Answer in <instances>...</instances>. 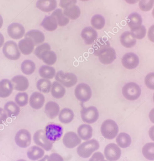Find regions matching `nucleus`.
<instances>
[{"label":"nucleus","mask_w":154,"mask_h":161,"mask_svg":"<svg viewBox=\"0 0 154 161\" xmlns=\"http://www.w3.org/2000/svg\"><path fill=\"white\" fill-rule=\"evenodd\" d=\"M99 147L100 144L98 141L95 139H92L79 145L77 147V154L81 158H88L93 152L97 151Z\"/></svg>","instance_id":"f257e3e1"},{"label":"nucleus","mask_w":154,"mask_h":161,"mask_svg":"<svg viewBox=\"0 0 154 161\" xmlns=\"http://www.w3.org/2000/svg\"><path fill=\"white\" fill-rule=\"evenodd\" d=\"M101 131L104 138L107 140H112L118 135L119 128L115 121L111 119H108L102 124Z\"/></svg>","instance_id":"f03ea898"},{"label":"nucleus","mask_w":154,"mask_h":161,"mask_svg":"<svg viewBox=\"0 0 154 161\" xmlns=\"http://www.w3.org/2000/svg\"><path fill=\"white\" fill-rule=\"evenodd\" d=\"M122 92L125 99L130 101H134L140 97L141 93V88L135 82H128L123 87Z\"/></svg>","instance_id":"7ed1b4c3"},{"label":"nucleus","mask_w":154,"mask_h":161,"mask_svg":"<svg viewBox=\"0 0 154 161\" xmlns=\"http://www.w3.org/2000/svg\"><path fill=\"white\" fill-rule=\"evenodd\" d=\"M3 53L5 57L11 60H18L21 57L18 45L13 41H8L5 43L3 48Z\"/></svg>","instance_id":"20e7f679"},{"label":"nucleus","mask_w":154,"mask_h":161,"mask_svg":"<svg viewBox=\"0 0 154 161\" xmlns=\"http://www.w3.org/2000/svg\"><path fill=\"white\" fill-rule=\"evenodd\" d=\"M74 93L77 100L82 102L89 101L92 96V91L89 85L83 82L77 84Z\"/></svg>","instance_id":"39448f33"},{"label":"nucleus","mask_w":154,"mask_h":161,"mask_svg":"<svg viewBox=\"0 0 154 161\" xmlns=\"http://www.w3.org/2000/svg\"><path fill=\"white\" fill-rule=\"evenodd\" d=\"M56 80L67 88L73 87L77 84V76L72 73H64L62 71L58 72L56 75Z\"/></svg>","instance_id":"423d86ee"},{"label":"nucleus","mask_w":154,"mask_h":161,"mask_svg":"<svg viewBox=\"0 0 154 161\" xmlns=\"http://www.w3.org/2000/svg\"><path fill=\"white\" fill-rule=\"evenodd\" d=\"M45 134L48 140L54 142L60 140L63 134L62 126L56 124H50L46 126Z\"/></svg>","instance_id":"0eeeda50"},{"label":"nucleus","mask_w":154,"mask_h":161,"mask_svg":"<svg viewBox=\"0 0 154 161\" xmlns=\"http://www.w3.org/2000/svg\"><path fill=\"white\" fill-rule=\"evenodd\" d=\"M81 117L82 121L88 124L95 123L99 118L98 110L94 106L82 108L81 110Z\"/></svg>","instance_id":"6e6552de"},{"label":"nucleus","mask_w":154,"mask_h":161,"mask_svg":"<svg viewBox=\"0 0 154 161\" xmlns=\"http://www.w3.org/2000/svg\"><path fill=\"white\" fill-rule=\"evenodd\" d=\"M34 142L37 145L46 151L51 150L53 146V143L47 139L45 131L40 130L35 132L33 136Z\"/></svg>","instance_id":"1a4fd4ad"},{"label":"nucleus","mask_w":154,"mask_h":161,"mask_svg":"<svg viewBox=\"0 0 154 161\" xmlns=\"http://www.w3.org/2000/svg\"><path fill=\"white\" fill-rule=\"evenodd\" d=\"M15 141L16 144L20 147L26 148L31 143L32 136L31 133L27 130H20L15 135Z\"/></svg>","instance_id":"9d476101"},{"label":"nucleus","mask_w":154,"mask_h":161,"mask_svg":"<svg viewBox=\"0 0 154 161\" xmlns=\"http://www.w3.org/2000/svg\"><path fill=\"white\" fill-rule=\"evenodd\" d=\"M121 153L120 147L113 143L108 144L104 150L105 158L108 161L118 160L120 158Z\"/></svg>","instance_id":"9b49d317"},{"label":"nucleus","mask_w":154,"mask_h":161,"mask_svg":"<svg viewBox=\"0 0 154 161\" xmlns=\"http://www.w3.org/2000/svg\"><path fill=\"white\" fill-rule=\"evenodd\" d=\"M121 62L124 68L127 69L132 70L138 66L140 60L138 56L135 53H128L123 56Z\"/></svg>","instance_id":"f8f14e48"},{"label":"nucleus","mask_w":154,"mask_h":161,"mask_svg":"<svg viewBox=\"0 0 154 161\" xmlns=\"http://www.w3.org/2000/svg\"><path fill=\"white\" fill-rule=\"evenodd\" d=\"M8 34L13 39H21L25 34V28L19 23H12L8 27Z\"/></svg>","instance_id":"ddd939ff"},{"label":"nucleus","mask_w":154,"mask_h":161,"mask_svg":"<svg viewBox=\"0 0 154 161\" xmlns=\"http://www.w3.org/2000/svg\"><path fill=\"white\" fill-rule=\"evenodd\" d=\"M81 142V139L78 135L73 131L67 132L63 137V144L67 148H75L80 144Z\"/></svg>","instance_id":"4468645a"},{"label":"nucleus","mask_w":154,"mask_h":161,"mask_svg":"<svg viewBox=\"0 0 154 161\" xmlns=\"http://www.w3.org/2000/svg\"><path fill=\"white\" fill-rule=\"evenodd\" d=\"M81 36L84 40L85 44L90 45L93 44L98 38L97 31L92 27H86L82 30Z\"/></svg>","instance_id":"2eb2a0df"},{"label":"nucleus","mask_w":154,"mask_h":161,"mask_svg":"<svg viewBox=\"0 0 154 161\" xmlns=\"http://www.w3.org/2000/svg\"><path fill=\"white\" fill-rule=\"evenodd\" d=\"M99 60L104 65H109L114 62L117 58V54L115 49L109 47L98 56Z\"/></svg>","instance_id":"dca6fc26"},{"label":"nucleus","mask_w":154,"mask_h":161,"mask_svg":"<svg viewBox=\"0 0 154 161\" xmlns=\"http://www.w3.org/2000/svg\"><path fill=\"white\" fill-rule=\"evenodd\" d=\"M11 82L14 84V89L19 92L26 91L29 86V80L23 75H16L11 79Z\"/></svg>","instance_id":"f3484780"},{"label":"nucleus","mask_w":154,"mask_h":161,"mask_svg":"<svg viewBox=\"0 0 154 161\" xmlns=\"http://www.w3.org/2000/svg\"><path fill=\"white\" fill-rule=\"evenodd\" d=\"M45 101V97L42 94L39 92H35L30 97L29 104L31 108L39 110L43 107Z\"/></svg>","instance_id":"a211bd4d"},{"label":"nucleus","mask_w":154,"mask_h":161,"mask_svg":"<svg viewBox=\"0 0 154 161\" xmlns=\"http://www.w3.org/2000/svg\"><path fill=\"white\" fill-rule=\"evenodd\" d=\"M35 46L34 42L29 38H25L19 42V49L24 55L31 54L34 50Z\"/></svg>","instance_id":"6ab92c4d"},{"label":"nucleus","mask_w":154,"mask_h":161,"mask_svg":"<svg viewBox=\"0 0 154 161\" xmlns=\"http://www.w3.org/2000/svg\"><path fill=\"white\" fill-rule=\"evenodd\" d=\"M36 6L43 12H50L57 7L56 0H38Z\"/></svg>","instance_id":"aec40b11"},{"label":"nucleus","mask_w":154,"mask_h":161,"mask_svg":"<svg viewBox=\"0 0 154 161\" xmlns=\"http://www.w3.org/2000/svg\"><path fill=\"white\" fill-rule=\"evenodd\" d=\"M13 84L8 79L0 80V97L6 98L9 97L13 92Z\"/></svg>","instance_id":"412c9836"},{"label":"nucleus","mask_w":154,"mask_h":161,"mask_svg":"<svg viewBox=\"0 0 154 161\" xmlns=\"http://www.w3.org/2000/svg\"><path fill=\"white\" fill-rule=\"evenodd\" d=\"M45 112L49 118L53 119L59 114L60 107L56 102L49 101L45 105Z\"/></svg>","instance_id":"4be33fe9"},{"label":"nucleus","mask_w":154,"mask_h":161,"mask_svg":"<svg viewBox=\"0 0 154 161\" xmlns=\"http://www.w3.org/2000/svg\"><path fill=\"white\" fill-rule=\"evenodd\" d=\"M110 43L106 39L101 38L97 40L93 46V54L98 57L104 51L110 47Z\"/></svg>","instance_id":"5701e85b"},{"label":"nucleus","mask_w":154,"mask_h":161,"mask_svg":"<svg viewBox=\"0 0 154 161\" xmlns=\"http://www.w3.org/2000/svg\"><path fill=\"white\" fill-rule=\"evenodd\" d=\"M127 24L131 30L137 29L142 24L141 16L136 12L131 13L127 18Z\"/></svg>","instance_id":"b1692460"},{"label":"nucleus","mask_w":154,"mask_h":161,"mask_svg":"<svg viewBox=\"0 0 154 161\" xmlns=\"http://www.w3.org/2000/svg\"><path fill=\"white\" fill-rule=\"evenodd\" d=\"M77 135L83 141H88L93 136V128L90 125L83 124L80 125L77 130Z\"/></svg>","instance_id":"393cba45"},{"label":"nucleus","mask_w":154,"mask_h":161,"mask_svg":"<svg viewBox=\"0 0 154 161\" xmlns=\"http://www.w3.org/2000/svg\"><path fill=\"white\" fill-rule=\"evenodd\" d=\"M122 45L126 48H131L136 44V39L131 35L130 31H125L121 35L120 38Z\"/></svg>","instance_id":"a878e982"},{"label":"nucleus","mask_w":154,"mask_h":161,"mask_svg":"<svg viewBox=\"0 0 154 161\" xmlns=\"http://www.w3.org/2000/svg\"><path fill=\"white\" fill-rule=\"evenodd\" d=\"M25 38H29L33 40L35 45L41 44L45 39V36L41 31L38 30H31L28 31L24 36Z\"/></svg>","instance_id":"bb28decb"},{"label":"nucleus","mask_w":154,"mask_h":161,"mask_svg":"<svg viewBox=\"0 0 154 161\" xmlns=\"http://www.w3.org/2000/svg\"><path fill=\"white\" fill-rule=\"evenodd\" d=\"M40 25L47 31L52 32L57 29L58 24L55 17L51 15L45 17Z\"/></svg>","instance_id":"cd10ccee"},{"label":"nucleus","mask_w":154,"mask_h":161,"mask_svg":"<svg viewBox=\"0 0 154 161\" xmlns=\"http://www.w3.org/2000/svg\"><path fill=\"white\" fill-rule=\"evenodd\" d=\"M45 154V151L39 147H31L27 150V156L29 159L32 161H37L42 158Z\"/></svg>","instance_id":"c85d7f7f"},{"label":"nucleus","mask_w":154,"mask_h":161,"mask_svg":"<svg viewBox=\"0 0 154 161\" xmlns=\"http://www.w3.org/2000/svg\"><path fill=\"white\" fill-rule=\"evenodd\" d=\"M50 91L53 97L56 99L62 98L64 97L66 93L65 87L57 81H54L52 84Z\"/></svg>","instance_id":"c756f323"},{"label":"nucleus","mask_w":154,"mask_h":161,"mask_svg":"<svg viewBox=\"0 0 154 161\" xmlns=\"http://www.w3.org/2000/svg\"><path fill=\"white\" fill-rule=\"evenodd\" d=\"M40 75L43 79L50 80L55 77L56 73L54 68L48 65H42L39 69Z\"/></svg>","instance_id":"7c9ffc66"},{"label":"nucleus","mask_w":154,"mask_h":161,"mask_svg":"<svg viewBox=\"0 0 154 161\" xmlns=\"http://www.w3.org/2000/svg\"><path fill=\"white\" fill-rule=\"evenodd\" d=\"M63 13L70 19L76 20L80 16L81 10L78 6L73 4L65 8Z\"/></svg>","instance_id":"2f4dec72"},{"label":"nucleus","mask_w":154,"mask_h":161,"mask_svg":"<svg viewBox=\"0 0 154 161\" xmlns=\"http://www.w3.org/2000/svg\"><path fill=\"white\" fill-rule=\"evenodd\" d=\"M4 109L9 117H16L20 112L19 107L13 101L7 102L4 107Z\"/></svg>","instance_id":"473e14b6"},{"label":"nucleus","mask_w":154,"mask_h":161,"mask_svg":"<svg viewBox=\"0 0 154 161\" xmlns=\"http://www.w3.org/2000/svg\"><path fill=\"white\" fill-rule=\"evenodd\" d=\"M74 114L73 111L68 108H65L60 111L59 114V120L64 124L71 123L74 119Z\"/></svg>","instance_id":"72a5a7b5"},{"label":"nucleus","mask_w":154,"mask_h":161,"mask_svg":"<svg viewBox=\"0 0 154 161\" xmlns=\"http://www.w3.org/2000/svg\"><path fill=\"white\" fill-rule=\"evenodd\" d=\"M116 142L119 147L127 148L131 145L132 139L129 134L125 132H121L116 138Z\"/></svg>","instance_id":"f704fd0d"},{"label":"nucleus","mask_w":154,"mask_h":161,"mask_svg":"<svg viewBox=\"0 0 154 161\" xmlns=\"http://www.w3.org/2000/svg\"><path fill=\"white\" fill-rule=\"evenodd\" d=\"M41 59L47 65L52 66L56 62L57 56L53 51H46L41 55Z\"/></svg>","instance_id":"c9c22d12"},{"label":"nucleus","mask_w":154,"mask_h":161,"mask_svg":"<svg viewBox=\"0 0 154 161\" xmlns=\"http://www.w3.org/2000/svg\"><path fill=\"white\" fill-rule=\"evenodd\" d=\"M52 15L55 17L59 26H66L69 23V19L64 15L63 11L60 8L56 9L53 12Z\"/></svg>","instance_id":"e433bc0d"},{"label":"nucleus","mask_w":154,"mask_h":161,"mask_svg":"<svg viewBox=\"0 0 154 161\" xmlns=\"http://www.w3.org/2000/svg\"><path fill=\"white\" fill-rule=\"evenodd\" d=\"M36 65L34 61L31 60H25L22 63L21 69L23 73L26 75H31L35 72Z\"/></svg>","instance_id":"4c0bfd02"},{"label":"nucleus","mask_w":154,"mask_h":161,"mask_svg":"<svg viewBox=\"0 0 154 161\" xmlns=\"http://www.w3.org/2000/svg\"><path fill=\"white\" fill-rule=\"evenodd\" d=\"M91 24L93 28L97 30H101L104 27L105 20L102 15L96 14L92 18Z\"/></svg>","instance_id":"58836bf2"},{"label":"nucleus","mask_w":154,"mask_h":161,"mask_svg":"<svg viewBox=\"0 0 154 161\" xmlns=\"http://www.w3.org/2000/svg\"><path fill=\"white\" fill-rule=\"evenodd\" d=\"M38 90L43 93H49L51 91L52 83L48 79H41L38 80L36 84Z\"/></svg>","instance_id":"ea45409f"},{"label":"nucleus","mask_w":154,"mask_h":161,"mask_svg":"<svg viewBox=\"0 0 154 161\" xmlns=\"http://www.w3.org/2000/svg\"><path fill=\"white\" fill-rule=\"evenodd\" d=\"M142 153L145 158L150 161L154 160V143L146 144L143 147Z\"/></svg>","instance_id":"a19ab883"},{"label":"nucleus","mask_w":154,"mask_h":161,"mask_svg":"<svg viewBox=\"0 0 154 161\" xmlns=\"http://www.w3.org/2000/svg\"><path fill=\"white\" fill-rule=\"evenodd\" d=\"M15 102L20 107H24L27 105L28 102V95L26 92H20L15 97Z\"/></svg>","instance_id":"79ce46f5"},{"label":"nucleus","mask_w":154,"mask_h":161,"mask_svg":"<svg viewBox=\"0 0 154 161\" xmlns=\"http://www.w3.org/2000/svg\"><path fill=\"white\" fill-rule=\"evenodd\" d=\"M131 34L136 39L141 40L144 38L147 33V30L144 25H142L137 29L131 30Z\"/></svg>","instance_id":"37998d69"},{"label":"nucleus","mask_w":154,"mask_h":161,"mask_svg":"<svg viewBox=\"0 0 154 161\" xmlns=\"http://www.w3.org/2000/svg\"><path fill=\"white\" fill-rule=\"evenodd\" d=\"M154 5V0H141L139 3L140 8L144 12L150 11Z\"/></svg>","instance_id":"c03bdc74"},{"label":"nucleus","mask_w":154,"mask_h":161,"mask_svg":"<svg viewBox=\"0 0 154 161\" xmlns=\"http://www.w3.org/2000/svg\"><path fill=\"white\" fill-rule=\"evenodd\" d=\"M51 50V47L48 43H44L37 47L35 50V55L39 59H41V56L44 52Z\"/></svg>","instance_id":"a18cd8bd"},{"label":"nucleus","mask_w":154,"mask_h":161,"mask_svg":"<svg viewBox=\"0 0 154 161\" xmlns=\"http://www.w3.org/2000/svg\"><path fill=\"white\" fill-rule=\"evenodd\" d=\"M145 84L149 89L154 90V72L148 74L145 78Z\"/></svg>","instance_id":"49530a36"},{"label":"nucleus","mask_w":154,"mask_h":161,"mask_svg":"<svg viewBox=\"0 0 154 161\" xmlns=\"http://www.w3.org/2000/svg\"><path fill=\"white\" fill-rule=\"evenodd\" d=\"M88 161H105V160L103 153L97 152L92 155Z\"/></svg>","instance_id":"de8ad7c7"},{"label":"nucleus","mask_w":154,"mask_h":161,"mask_svg":"<svg viewBox=\"0 0 154 161\" xmlns=\"http://www.w3.org/2000/svg\"><path fill=\"white\" fill-rule=\"evenodd\" d=\"M77 3V0H60L59 5L62 8H65L75 4Z\"/></svg>","instance_id":"09e8293b"},{"label":"nucleus","mask_w":154,"mask_h":161,"mask_svg":"<svg viewBox=\"0 0 154 161\" xmlns=\"http://www.w3.org/2000/svg\"><path fill=\"white\" fill-rule=\"evenodd\" d=\"M47 161H64V160L58 153H53L49 156Z\"/></svg>","instance_id":"8fccbe9b"},{"label":"nucleus","mask_w":154,"mask_h":161,"mask_svg":"<svg viewBox=\"0 0 154 161\" xmlns=\"http://www.w3.org/2000/svg\"><path fill=\"white\" fill-rule=\"evenodd\" d=\"M8 118V115L4 109L0 108V125L3 124Z\"/></svg>","instance_id":"3c124183"},{"label":"nucleus","mask_w":154,"mask_h":161,"mask_svg":"<svg viewBox=\"0 0 154 161\" xmlns=\"http://www.w3.org/2000/svg\"><path fill=\"white\" fill-rule=\"evenodd\" d=\"M149 39L154 43V25H151L149 28L148 33Z\"/></svg>","instance_id":"603ef678"},{"label":"nucleus","mask_w":154,"mask_h":161,"mask_svg":"<svg viewBox=\"0 0 154 161\" xmlns=\"http://www.w3.org/2000/svg\"><path fill=\"white\" fill-rule=\"evenodd\" d=\"M149 134L151 140L154 142V126H152L149 130Z\"/></svg>","instance_id":"864d4df0"},{"label":"nucleus","mask_w":154,"mask_h":161,"mask_svg":"<svg viewBox=\"0 0 154 161\" xmlns=\"http://www.w3.org/2000/svg\"><path fill=\"white\" fill-rule=\"evenodd\" d=\"M149 118L152 123L154 124V108L151 110L149 113Z\"/></svg>","instance_id":"5fc2aeb1"},{"label":"nucleus","mask_w":154,"mask_h":161,"mask_svg":"<svg viewBox=\"0 0 154 161\" xmlns=\"http://www.w3.org/2000/svg\"><path fill=\"white\" fill-rule=\"evenodd\" d=\"M125 1L129 4H135L140 2L141 0H125Z\"/></svg>","instance_id":"6e6d98bb"},{"label":"nucleus","mask_w":154,"mask_h":161,"mask_svg":"<svg viewBox=\"0 0 154 161\" xmlns=\"http://www.w3.org/2000/svg\"><path fill=\"white\" fill-rule=\"evenodd\" d=\"M4 42V37L3 34L0 33V48L3 46Z\"/></svg>","instance_id":"4d7b16f0"},{"label":"nucleus","mask_w":154,"mask_h":161,"mask_svg":"<svg viewBox=\"0 0 154 161\" xmlns=\"http://www.w3.org/2000/svg\"><path fill=\"white\" fill-rule=\"evenodd\" d=\"M3 17L1 16V15H0V29L3 26Z\"/></svg>","instance_id":"13d9d810"},{"label":"nucleus","mask_w":154,"mask_h":161,"mask_svg":"<svg viewBox=\"0 0 154 161\" xmlns=\"http://www.w3.org/2000/svg\"><path fill=\"white\" fill-rule=\"evenodd\" d=\"M48 158H49V156H47V155H46V156H45V157L42 158L40 160H39L38 161H47Z\"/></svg>","instance_id":"bf43d9fd"},{"label":"nucleus","mask_w":154,"mask_h":161,"mask_svg":"<svg viewBox=\"0 0 154 161\" xmlns=\"http://www.w3.org/2000/svg\"><path fill=\"white\" fill-rule=\"evenodd\" d=\"M152 14L153 17L154 18V7L152 11Z\"/></svg>","instance_id":"052dcab7"},{"label":"nucleus","mask_w":154,"mask_h":161,"mask_svg":"<svg viewBox=\"0 0 154 161\" xmlns=\"http://www.w3.org/2000/svg\"><path fill=\"white\" fill-rule=\"evenodd\" d=\"M17 161H27L25 160H24V159H19V160H18Z\"/></svg>","instance_id":"680f3d73"},{"label":"nucleus","mask_w":154,"mask_h":161,"mask_svg":"<svg viewBox=\"0 0 154 161\" xmlns=\"http://www.w3.org/2000/svg\"><path fill=\"white\" fill-rule=\"evenodd\" d=\"M79 1H82V2H87V1H88L89 0H79Z\"/></svg>","instance_id":"e2e57ef3"},{"label":"nucleus","mask_w":154,"mask_h":161,"mask_svg":"<svg viewBox=\"0 0 154 161\" xmlns=\"http://www.w3.org/2000/svg\"><path fill=\"white\" fill-rule=\"evenodd\" d=\"M153 101H154V93L153 94Z\"/></svg>","instance_id":"0e129e2a"},{"label":"nucleus","mask_w":154,"mask_h":161,"mask_svg":"<svg viewBox=\"0 0 154 161\" xmlns=\"http://www.w3.org/2000/svg\"><path fill=\"white\" fill-rule=\"evenodd\" d=\"M105 161H107V160H105Z\"/></svg>","instance_id":"69168bd1"}]
</instances>
